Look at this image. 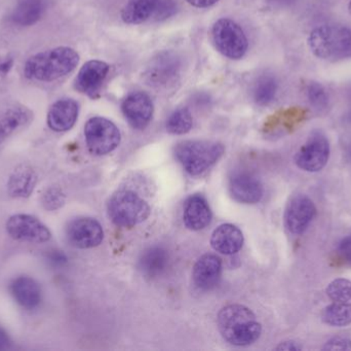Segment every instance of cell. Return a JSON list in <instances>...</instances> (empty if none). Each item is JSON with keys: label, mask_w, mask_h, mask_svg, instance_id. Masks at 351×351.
Instances as JSON below:
<instances>
[{"label": "cell", "mask_w": 351, "mask_h": 351, "mask_svg": "<svg viewBox=\"0 0 351 351\" xmlns=\"http://www.w3.org/2000/svg\"><path fill=\"white\" fill-rule=\"evenodd\" d=\"M307 99L313 109L317 111H323L327 109L329 104V96H328L327 91L317 82H311L307 84L306 88Z\"/></svg>", "instance_id": "cell-30"}, {"label": "cell", "mask_w": 351, "mask_h": 351, "mask_svg": "<svg viewBox=\"0 0 351 351\" xmlns=\"http://www.w3.org/2000/svg\"><path fill=\"white\" fill-rule=\"evenodd\" d=\"M193 126V117L186 107L176 109L167 121V130L171 134L182 135L188 133Z\"/></svg>", "instance_id": "cell-28"}, {"label": "cell", "mask_w": 351, "mask_h": 351, "mask_svg": "<svg viewBox=\"0 0 351 351\" xmlns=\"http://www.w3.org/2000/svg\"><path fill=\"white\" fill-rule=\"evenodd\" d=\"M37 179L36 172L32 167L20 165L8 179V194L14 198H28L36 187Z\"/></svg>", "instance_id": "cell-21"}, {"label": "cell", "mask_w": 351, "mask_h": 351, "mask_svg": "<svg viewBox=\"0 0 351 351\" xmlns=\"http://www.w3.org/2000/svg\"><path fill=\"white\" fill-rule=\"evenodd\" d=\"M109 70L110 67L105 62L99 60L86 62L78 72L75 88L90 98H98L108 76Z\"/></svg>", "instance_id": "cell-13"}, {"label": "cell", "mask_w": 351, "mask_h": 351, "mask_svg": "<svg viewBox=\"0 0 351 351\" xmlns=\"http://www.w3.org/2000/svg\"><path fill=\"white\" fill-rule=\"evenodd\" d=\"M123 115L135 129H145L154 115V102L149 95L144 92H133L128 95L121 105Z\"/></svg>", "instance_id": "cell-14"}, {"label": "cell", "mask_w": 351, "mask_h": 351, "mask_svg": "<svg viewBox=\"0 0 351 351\" xmlns=\"http://www.w3.org/2000/svg\"><path fill=\"white\" fill-rule=\"evenodd\" d=\"M317 214L313 200L305 195L292 198L285 212V224L292 234L301 235L308 229Z\"/></svg>", "instance_id": "cell-12"}, {"label": "cell", "mask_w": 351, "mask_h": 351, "mask_svg": "<svg viewBox=\"0 0 351 351\" xmlns=\"http://www.w3.org/2000/svg\"><path fill=\"white\" fill-rule=\"evenodd\" d=\"M181 60L173 52H162L150 62L146 70V80L156 88L172 86L180 76Z\"/></svg>", "instance_id": "cell-10"}, {"label": "cell", "mask_w": 351, "mask_h": 351, "mask_svg": "<svg viewBox=\"0 0 351 351\" xmlns=\"http://www.w3.org/2000/svg\"><path fill=\"white\" fill-rule=\"evenodd\" d=\"M31 119L32 113L23 106L10 107L0 113V142L28 124Z\"/></svg>", "instance_id": "cell-24"}, {"label": "cell", "mask_w": 351, "mask_h": 351, "mask_svg": "<svg viewBox=\"0 0 351 351\" xmlns=\"http://www.w3.org/2000/svg\"><path fill=\"white\" fill-rule=\"evenodd\" d=\"M12 348L10 336L2 328H0V351L8 350Z\"/></svg>", "instance_id": "cell-34"}, {"label": "cell", "mask_w": 351, "mask_h": 351, "mask_svg": "<svg viewBox=\"0 0 351 351\" xmlns=\"http://www.w3.org/2000/svg\"><path fill=\"white\" fill-rule=\"evenodd\" d=\"M160 0H130L121 12L127 24H141L156 12Z\"/></svg>", "instance_id": "cell-25"}, {"label": "cell", "mask_w": 351, "mask_h": 351, "mask_svg": "<svg viewBox=\"0 0 351 351\" xmlns=\"http://www.w3.org/2000/svg\"><path fill=\"white\" fill-rule=\"evenodd\" d=\"M65 203V195L61 189L51 187L45 190L41 197V204L47 210H57Z\"/></svg>", "instance_id": "cell-31"}, {"label": "cell", "mask_w": 351, "mask_h": 351, "mask_svg": "<svg viewBox=\"0 0 351 351\" xmlns=\"http://www.w3.org/2000/svg\"><path fill=\"white\" fill-rule=\"evenodd\" d=\"M78 62L80 56L71 47H56L29 58L24 73L29 80L53 82L73 71Z\"/></svg>", "instance_id": "cell-2"}, {"label": "cell", "mask_w": 351, "mask_h": 351, "mask_svg": "<svg viewBox=\"0 0 351 351\" xmlns=\"http://www.w3.org/2000/svg\"><path fill=\"white\" fill-rule=\"evenodd\" d=\"M348 111H346V120L348 123H351V87L348 90Z\"/></svg>", "instance_id": "cell-39"}, {"label": "cell", "mask_w": 351, "mask_h": 351, "mask_svg": "<svg viewBox=\"0 0 351 351\" xmlns=\"http://www.w3.org/2000/svg\"><path fill=\"white\" fill-rule=\"evenodd\" d=\"M107 210L111 220L123 228L137 226L147 220L150 214L149 204L129 190H121L113 194Z\"/></svg>", "instance_id": "cell-5"}, {"label": "cell", "mask_w": 351, "mask_h": 351, "mask_svg": "<svg viewBox=\"0 0 351 351\" xmlns=\"http://www.w3.org/2000/svg\"><path fill=\"white\" fill-rule=\"evenodd\" d=\"M278 350H302L301 346H299L296 342L294 341H287L282 342L280 346L276 348Z\"/></svg>", "instance_id": "cell-37"}, {"label": "cell", "mask_w": 351, "mask_h": 351, "mask_svg": "<svg viewBox=\"0 0 351 351\" xmlns=\"http://www.w3.org/2000/svg\"><path fill=\"white\" fill-rule=\"evenodd\" d=\"M311 53L329 61L351 58V28L342 25H322L308 37Z\"/></svg>", "instance_id": "cell-3"}, {"label": "cell", "mask_w": 351, "mask_h": 351, "mask_svg": "<svg viewBox=\"0 0 351 351\" xmlns=\"http://www.w3.org/2000/svg\"><path fill=\"white\" fill-rule=\"evenodd\" d=\"M325 350H350L351 340L350 338L335 337L332 338L330 341L324 346Z\"/></svg>", "instance_id": "cell-32"}, {"label": "cell", "mask_w": 351, "mask_h": 351, "mask_svg": "<svg viewBox=\"0 0 351 351\" xmlns=\"http://www.w3.org/2000/svg\"><path fill=\"white\" fill-rule=\"evenodd\" d=\"M12 298L22 308L34 310L41 302V288L36 280L28 276H20L10 284Z\"/></svg>", "instance_id": "cell-19"}, {"label": "cell", "mask_w": 351, "mask_h": 351, "mask_svg": "<svg viewBox=\"0 0 351 351\" xmlns=\"http://www.w3.org/2000/svg\"><path fill=\"white\" fill-rule=\"evenodd\" d=\"M337 253L342 260L351 264V234L344 237L340 241L337 247Z\"/></svg>", "instance_id": "cell-33"}, {"label": "cell", "mask_w": 351, "mask_h": 351, "mask_svg": "<svg viewBox=\"0 0 351 351\" xmlns=\"http://www.w3.org/2000/svg\"><path fill=\"white\" fill-rule=\"evenodd\" d=\"M348 157H350V159L351 160V144H350V148H348Z\"/></svg>", "instance_id": "cell-41"}, {"label": "cell", "mask_w": 351, "mask_h": 351, "mask_svg": "<svg viewBox=\"0 0 351 351\" xmlns=\"http://www.w3.org/2000/svg\"><path fill=\"white\" fill-rule=\"evenodd\" d=\"M322 319L333 327H346L351 324V303L334 302L324 309Z\"/></svg>", "instance_id": "cell-26"}, {"label": "cell", "mask_w": 351, "mask_h": 351, "mask_svg": "<svg viewBox=\"0 0 351 351\" xmlns=\"http://www.w3.org/2000/svg\"><path fill=\"white\" fill-rule=\"evenodd\" d=\"M327 295L334 302H351V282L338 278L328 286Z\"/></svg>", "instance_id": "cell-29"}, {"label": "cell", "mask_w": 351, "mask_h": 351, "mask_svg": "<svg viewBox=\"0 0 351 351\" xmlns=\"http://www.w3.org/2000/svg\"><path fill=\"white\" fill-rule=\"evenodd\" d=\"M278 80L272 76H262L254 87V100L259 105H268L276 98L278 92Z\"/></svg>", "instance_id": "cell-27"}, {"label": "cell", "mask_w": 351, "mask_h": 351, "mask_svg": "<svg viewBox=\"0 0 351 351\" xmlns=\"http://www.w3.org/2000/svg\"><path fill=\"white\" fill-rule=\"evenodd\" d=\"M183 220L189 230L200 231L210 224L212 210L202 195L190 196L183 208Z\"/></svg>", "instance_id": "cell-17"}, {"label": "cell", "mask_w": 351, "mask_h": 351, "mask_svg": "<svg viewBox=\"0 0 351 351\" xmlns=\"http://www.w3.org/2000/svg\"><path fill=\"white\" fill-rule=\"evenodd\" d=\"M186 1L195 8H206L214 5L219 0H186Z\"/></svg>", "instance_id": "cell-35"}, {"label": "cell", "mask_w": 351, "mask_h": 351, "mask_svg": "<svg viewBox=\"0 0 351 351\" xmlns=\"http://www.w3.org/2000/svg\"><path fill=\"white\" fill-rule=\"evenodd\" d=\"M229 191L233 199L243 204L258 203L264 194L261 181L255 175L245 171L234 173L230 177Z\"/></svg>", "instance_id": "cell-15"}, {"label": "cell", "mask_w": 351, "mask_h": 351, "mask_svg": "<svg viewBox=\"0 0 351 351\" xmlns=\"http://www.w3.org/2000/svg\"><path fill=\"white\" fill-rule=\"evenodd\" d=\"M12 66V59L5 58V59L0 60V74H6L10 71Z\"/></svg>", "instance_id": "cell-38"}, {"label": "cell", "mask_w": 351, "mask_h": 351, "mask_svg": "<svg viewBox=\"0 0 351 351\" xmlns=\"http://www.w3.org/2000/svg\"><path fill=\"white\" fill-rule=\"evenodd\" d=\"M212 38L216 49L229 59H241L247 53V36L241 27L230 19H220L215 23Z\"/></svg>", "instance_id": "cell-6"}, {"label": "cell", "mask_w": 351, "mask_h": 351, "mask_svg": "<svg viewBox=\"0 0 351 351\" xmlns=\"http://www.w3.org/2000/svg\"><path fill=\"white\" fill-rule=\"evenodd\" d=\"M217 323L222 337L234 346H251L261 336V325L253 311L243 305H228L221 309Z\"/></svg>", "instance_id": "cell-1"}, {"label": "cell", "mask_w": 351, "mask_h": 351, "mask_svg": "<svg viewBox=\"0 0 351 351\" xmlns=\"http://www.w3.org/2000/svg\"><path fill=\"white\" fill-rule=\"evenodd\" d=\"M47 10V0H20L10 16L18 26H31L40 20Z\"/></svg>", "instance_id": "cell-23"}, {"label": "cell", "mask_w": 351, "mask_h": 351, "mask_svg": "<svg viewBox=\"0 0 351 351\" xmlns=\"http://www.w3.org/2000/svg\"><path fill=\"white\" fill-rule=\"evenodd\" d=\"M223 154L222 144L208 140H186L175 148L176 158L192 177L206 172L218 162Z\"/></svg>", "instance_id": "cell-4"}, {"label": "cell", "mask_w": 351, "mask_h": 351, "mask_svg": "<svg viewBox=\"0 0 351 351\" xmlns=\"http://www.w3.org/2000/svg\"><path fill=\"white\" fill-rule=\"evenodd\" d=\"M168 265V251L158 245L146 249L140 258V269L147 278H158L166 271Z\"/></svg>", "instance_id": "cell-22"}, {"label": "cell", "mask_w": 351, "mask_h": 351, "mask_svg": "<svg viewBox=\"0 0 351 351\" xmlns=\"http://www.w3.org/2000/svg\"><path fill=\"white\" fill-rule=\"evenodd\" d=\"M210 245L215 251L222 255H234L243 247V232L234 225H221L213 232Z\"/></svg>", "instance_id": "cell-20"}, {"label": "cell", "mask_w": 351, "mask_h": 351, "mask_svg": "<svg viewBox=\"0 0 351 351\" xmlns=\"http://www.w3.org/2000/svg\"><path fill=\"white\" fill-rule=\"evenodd\" d=\"M67 238L74 247L93 249L102 243L104 231L100 223L94 218H76L68 225Z\"/></svg>", "instance_id": "cell-11"}, {"label": "cell", "mask_w": 351, "mask_h": 351, "mask_svg": "<svg viewBox=\"0 0 351 351\" xmlns=\"http://www.w3.org/2000/svg\"><path fill=\"white\" fill-rule=\"evenodd\" d=\"M86 146L97 156L113 152L121 144V132L114 123L105 117H95L84 126Z\"/></svg>", "instance_id": "cell-7"}, {"label": "cell", "mask_w": 351, "mask_h": 351, "mask_svg": "<svg viewBox=\"0 0 351 351\" xmlns=\"http://www.w3.org/2000/svg\"><path fill=\"white\" fill-rule=\"evenodd\" d=\"M49 260L51 263L55 264V265H61V264L66 262V258L59 251H53V253H49Z\"/></svg>", "instance_id": "cell-36"}, {"label": "cell", "mask_w": 351, "mask_h": 351, "mask_svg": "<svg viewBox=\"0 0 351 351\" xmlns=\"http://www.w3.org/2000/svg\"><path fill=\"white\" fill-rule=\"evenodd\" d=\"M6 231L14 240L22 242L45 243L51 239V233L38 218L29 214H14L6 222Z\"/></svg>", "instance_id": "cell-9"}, {"label": "cell", "mask_w": 351, "mask_h": 351, "mask_svg": "<svg viewBox=\"0 0 351 351\" xmlns=\"http://www.w3.org/2000/svg\"><path fill=\"white\" fill-rule=\"evenodd\" d=\"M222 272V263L217 256L206 253L196 262L193 268L194 284L202 290H210L218 284Z\"/></svg>", "instance_id": "cell-18"}, {"label": "cell", "mask_w": 351, "mask_h": 351, "mask_svg": "<svg viewBox=\"0 0 351 351\" xmlns=\"http://www.w3.org/2000/svg\"><path fill=\"white\" fill-rule=\"evenodd\" d=\"M271 1H274V3L278 4V5L289 6L291 5V4L294 3L296 0H271Z\"/></svg>", "instance_id": "cell-40"}, {"label": "cell", "mask_w": 351, "mask_h": 351, "mask_svg": "<svg viewBox=\"0 0 351 351\" xmlns=\"http://www.w3.org/2000/svg\"><path fill=\"white\" fill-rule=\"evenodd\" d=\"M78 113L80 106L75 100L70 98L60 99L49 109L47 125L53 131H68L77 121Z\"/></svg>", "instance_id": "cell-16"}, {"label": "cell", "mask_w": 351, "mask_h": 351, "mask_svg": "<svg viewBox=\"0 0 351 351\" xmlns=\"http://www.w3.org/2000/svg\"><path fill=\"white\" fill-rule=\"evenodd\" d=\"M348 8H350V14H351V0H350V5H348Z\"/></svg>", "instance_id": "cell-42"}, {"label": "cell", "mask_w": 351, "mask_h": 351, "mask_svg": "<svg viewBox=\"0 0 351 351\" xmlns=\"http://www.w3.org/2000/svg\"><path fill=\"white\" fill-rule=\"evenodd\" d=\"M330 158V144L324 134L317 132L297 152L295 163L306 172H317L325 168Z\"/></svg>", "instance_id": "cell-8"}]
</instances>
